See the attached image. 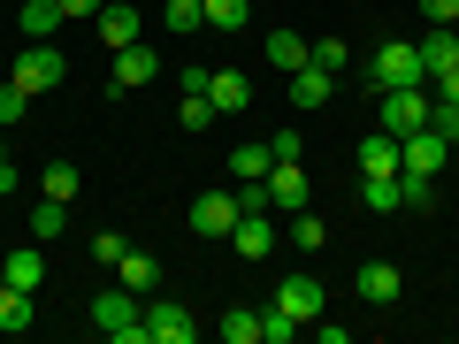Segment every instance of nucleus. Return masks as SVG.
Instances as JSON below:
<instances>
[{"label": "nucleus", "mask_w": 459, "mask_h": 344, "mask_svg": "<svg viewBox=\"0 0 459 344\" xmlns=\"http://www.w3.org/2000/svg\"><path fill=\"white\" fill-rule=\"evenodd\" d=\"M268 62H276V69H307L314 62V39H299L291 23H283V31H268Z\"/></svg>", "instance_id": "412c9836"}, {"label": "nucleus", "mask_w": 459, "mask_h": 344, "mask_svg": "<svg viewBox=\"0 0 459 344\" xmlns=\"http://www.w3.org/2000/svg\"><path fill=\"white\" fill-rule=\"evenodd\" d=\"M177 123H184V131H207V123H214V99H207V92H184Z\"/></svg>", "instance_id": "7c9ffc66"}, {"label": "nucleus", "mask_w": 459, "mask_h": 344, "mask_svg": "<svg viewBox=\"0 0 459 344\" xmlns=\"http://www.w3.org/2000/svg\"><path fill=\"white\" fill-rule=\"evenodd\" d=\"M0 268H8V283H16V291H31V298H39V283H47V253H39V245L8 253V261H0Z\"/></svg>", "instance_id": "aec40b11"}, {"label": "nucleus", "mask_w": 459, "mask_h": 344, "mask_svg": "<svg viewBox=\"0 0 459 344\" xmlns=\"http://www.w3.org/2000/svg\"><path fill=\"white\" fill-rule=\"evenodd\" d=\"M368 69H376V92H398V84H429V69H421V39H383Z\"/></svg>", "instance_id": "f03ea898"}, {"label": "nucleus", "mask_w": 459, "mask_h": 344, "mask_svg": "<svg viewBox=\"0 0 459 344\" xmlns=\"http://www.w3.org/2000/svg\"><path fill=\"white\" fill-rule=\"evenodd\" d=\"M214 337H222V344H261V314H253V306H230L222 322H214Z\"/></svg>", "instance_id": "4be33fe9"}, {"label": "nucleus", "mask_w": 459, "mask_h": 344, "mask_svg": "<svg viewBox=\"0 0 459 344\" xmlns=\"http://www.w3.org/2000/svg\"><path fill=\"white\" fill-rule=\"evenodd\" d=\"M398 207L429 214V207H437V176H413V168H398Z\"/></svg>", "instance_id": "393cba45"}, {"label": "nucleus", "mask_w": 459, "mask_h": 344, "mask_svg": "<svg viewBox=\"0 0 459 344\" xmlns=\"http://www.w3.org/2000/svg\"><path fill=\"white\" fill-rule=\"evenodd\" d=\"M146 77H161V54H153L146 39H138V47H123V54H115L108 84H123V92H131V84H146Z\"/></svg>", "instance_id": "f8f14e48"}, {"label": "nucleus", "mask_w": 459, "mask_h": 344, "mask_svg": "<svg viewBox=\"0 0 459 344\" xmlns=\"http://www.w3.org/2000/svg\"><path fill=\"white\" fill-rule=\"evenodd\" d=\"M8 77H16L23 92L39 99V92H54V84L69 77V62H62V47H54V39H31V47L16 54V69H8Z\"/></svg>", "instance_id": "7ed1b4c3"}, {"label": "nucleus", "mask_w": 459, "mask_h": 344, "mask_svg": "<svg viewBox=\"0 0 459 344\" xmlns=\"http://www.w3.org/2000/svg\"><path fill=\"white\" fill-rule=\"evenodd\" d=\"M108 0H62V16H100Z\"/></svg>", "instance_id": "e433bc0d"}, {"label": "nucleus", "mask_w": 459, "mask_h": 344, "mask_svg": "<svg viewBox=\"0 0 459 344\" xmlns=\"http://www.w3.org/2000/svg\"><path fill=\"white\" fill-rule=\"evenodd\" d=\"M291 245H299V253H322V245H329V222L299 207V214H291Z\"/></svg>", "instance_id": "cd10ccee"}, {"label": "nucleus", "mask_w": 459, "mask_h": 344, "mask_svg": "<svg viewBox=\"0 0 459 344\" xmlns=\"http://www.w3.org/2000/svg\"><path fill=\"white\" fill-rule=\"evenodd\" d=\"M92 329H100V337H115V344H153L146 337V306H138L131 283H108V291L92 298Z\"/></svg>", "instance_id": "f257e3e1"}, {"label": "nucleus", "mask_w": 459, "mask_h": 344, "mask_svg": "<svg viewBox=\"0 0 459 344\" xmlns=\"http://www.w3.org/2000/svg\"><path fill=\"white\" fill-rule=\"evenodd\" d=\"M291 108L299 115H314V108H329V69H291Z\"/></svg>", "instance_id": "a211bd4d"}, {"label": "nucleus", "mask_w": 459, "mask_h": 344, "mask_svg": "<svg viewBox=\"0 0 459 344\" xmlns=\"http://www.w3.org/2000/svg\"><path fill=\"white\" fill-rule=\"evenodd\" d=\"M115 283H131L138 298H153V291H161V261L131 245V253H123V261H115Z\"/></svg>", "instance_id": "2eb2a0df"}, {"label": "nucleus", "mask_w": 459, "mask_h": 344, "mask_svg": "<svg viewBox=\"0 0 459 344\" xmlns=\"http://www.w3.org/2000/svg\"><path fill=\"white\" fill-rule=\"evenodd\" d=\"M238 192H199L192 199V237H214V245H230V229H238Z\"/></svg>", "instance_id": "39448f33"}, {"label": "nucleus", "mask_w": 459, "mask_h": 344, "mask_svg": "<svg viewBox=\"0 0 459 344\" xmlns=\"http://www.w3.org/2000/svg\"><path fill=\"white\" fill-rule=\"evenodd\" d=\"M62 229H69V207H62V199H39V207H31V237H39V245H54Z\"/></svg>", "instance_id": "a878e982"}, {"label": "nucleus", "mask_w": 459, "mask_h": 344, "mask_svg": "<svg viewBox=\"0 0 459 344\" xmlns=\"http://www.w3.org/2000/svg\"><path fill=\"white\" fill-rule=\"evenodd\" d=\"M261 192H268V207H276V214H299L314 199V184H307V168H299V161H276L261 176Z\"/></svg>", "instance_id": "0eeeda50"}, {"label": "nucleus", "mask_w": 459, "mask_h": 344, "mask_svg": "<svg viewBox=\"0 0 459 344\" xmlns=\"http://www.w3.org/2000/svg\"><path fill=\"white\" fill-rule=\"evenodd\" d=\"M268 168H276V153H268V146H238V153H230V176H238V184H261Z\"/></svg>", "instance_id": "b1692460"}, {"label": "nucleus", "mask_w": 459, "mask_h": 344, "mask_svg": "<svg viewBox=\"0 0 459 344\" xmlns=\"http://www.w3.org/2000/svg\"><path fill=\"white\" fill-rule=\"evenodd\" d=\"M207 99H214V115H238L253 99V84L238 77V69H207Z\"/></svg>", "instance_id": "f3484780"}, {"label": "nucleus", "mask_w": 459, "mask_h": 344, "mask_svg": "<svg viewBox=\"0 0 459 344\" xmlns=\"http://www.w3.org/2000/svg\"><path fill=\"white\" fill-rule=\"evenodd\" d=\"M0 192H16V161L8 153H0Z\"/></svg>", "instance_id": "58836bf2"}, {"label": "nucleus", "mask_w": 459, "mask_h": 344, "mask_svg": "<svg viewBox=\"0 0 459 344\" xmlns=\"http://www.w3.org/2000/svg\"><path fill=\"white\" fill-rule=\"evenodd\" d=\"M429 108H437V99H429L421 84H398V92H383V131H391V138L429 131Z\"/></svg>", "instance_id": "20e7f679"}, {"label": "nucleus", "mask_w": 459, "mask_h": 344, "mask_svg": "<svg viewBox=\"0 0 459 344\" xmlns=\"http://www.w3.org/2000/svg\"><path fill=\"white\" fill-rule=\"evenodd\" d=\"M421 23H459V0H421Z\"/></svg>", "instance_id": "c9c22d12"}, {"label": "nucleus", "mask_w": 459, "mask_h": 344, "mask_svg": "<svg viewBox=\"0 0 459 344\" xmlns=\"http://www.w3.org/2000/svg\"><path fill=\"white\" fill-rule=\"evenodd\" d=\"M314 69H329V77H337V69H344V39H314Z\"/></svg>", "instance_id": "f704fd0d"}, {"label": "nucleus", "mask_w": 459, "mask_h": 344, "mask_svg": "<svg viewBox=\"0 0 459 344\" xmlns=\"http://www.w3.org/2000/svg\"><path fill=\"white\" fill-rule=\"evenodd\" d=\"M146 337H153V344H192L199 322L177 306V298H161V306H146Z\"/></svg>", "instance_id": "1a4fd4ad"}, {"label": "nucleus", "mask_w": 459, "mask_h": 344, "mask_svg": "<svg viewBox=\"0 0 459 344\" xmlns=\"http://www.w3.org/2000/svg\"><path fill=\"white\" fill-rule=\"evenodd\" d=\"M452 31H459V23H452Z\"/></svg>", "instance_id": "a19ab883"}, {"label": "nucleus", "mask_w": 459, "mask_h": 344, "mask_svg": "<svg viewBox=\"0 0 459 344\" xmlns=\"http://www.w3.org/2000/svg\"><path fill=\"white\" fill-rule=\"evenodd\" d=\"M437 99H459V69H444V77H437Z\"/></svg>", "instance_id": "4c0bfd02"}, {"label": "nucleus", "mask_w": 459, "mask_h": 344, "mask_svg": "<svg viewBox=\"0 0 459 344\" xmlns=\"http://www.w3.org/2000/svg\"><path fill=\"white\" fill-rule=\"evenodd\" d=\"M0 291H8V268H0Z\"/></svg>", "instance_id": "ea45409f"}, {"label": "nucleus", "mask_w": 459, "mask_h": 344, "mask_svg": "<svg viewBox=\"0 0 459 344\" xmlns=\"http://www.w3.org/2000/svg\"><path fill=\"white\" fill-rule=\"evenodd\" d=\"M100 47L108 54H123V47H138V31H146V23H138V8H123V0H108V8H100Z\"/></svg>", "instance_id": "9d476101"}, {"label": "nucleus", "mask_w": 459, "mask_h": 344, "mask_svg": "<svg viewBox=\"0 0 459 344\" xmlns=\"http://www.w3.org/2000/svg\"><path fill=\"white\" fill-rule=\"evenodd\" d=\"M398 168H406V146H398L391 131H383V138H360V176H398Z\"/></svg>", "instance_id": "dca6fc26"}, {"label": "nucleus", "mask_w": 459, "mask_h": 344, "mask_svg": "<svg viewBox=\"0 0 459 344\" xmlns=\"http://www.w3.org/2000/svg\"><path fill=\"white\" fill-rule=\"evenodd\" d=\"M421 69H429V77L459 69V31H452V23H429V31H421Z\"/></svg>", "instance_id": "4468645a"}, {"label": "nucleus", "mask_w": 459, "mask_h": 344, "mask_svg": "<svg viewBox=\"0 0 459 344\" xmlns=\"http://www.w3.org/2000/svg\"><path fill=\"white\" fill-rule=\"evenodd\" d=\"M230 253H238V261H268V253H276V207L238 214V229H230Z\"/></svg>", "instance_id": "423d86ee"}, {"label": "nucleus", "mask_w": 459, "mask_h": 344, "mask_svg": "<svg viewBox=\"0 0 459 344\" xmlns=\"http://www.w3.org/2000/svg\"><path fill=\"white\" fill-rule=\"evenodd\" d=\"M47 199H77V161H47Z\"/></svg>", "instance_id": "c85d7f7f"}, {"label": "nucleus", "mask_w": 459, "mask_h": 344, "mask_svg": "<svg viewBox=\"0 0 459 344\" xmlns=\"http://www.w3.org/2000/svg\"><path fill=\"white\" fill-rule=\"evenodd\" d=\"M199 16H207L214 31H246V23H253V0H199Z\"/></svg>", "instance_id": "5701e85b"}, {"label": "nucleus", "mask_w": 459, "mask_h": 344, "mask_svg": "<svg viewBox=\"0 0 459 344\" xmlns=\"http://www.w3.org/2000/svg\"><path fill=\"white\" fill-rule=\"evenodd\" d=\"M352 291H360V298H368V306H391V298H398V291H406V276H398V268H391V261H368V268H360V276H352Z\"/></svg>", "instance_id": "ddd939ff"}, {"label": "nucleus", "mask_w": 459, "mask_h": 344, "mask_svg": "<svg viewBox=\"0 0 459 344\" xmlns=\"http://www.w3.org/2000/svg\"><path fill=\"white\" fill-rule=\"evenodd\" d=\"M123 253H131V237H115V229H100V237H92V261H108V268H115Z\"/></svg>", "instance_id": "72a5a7b5"}, {"label": "nucleus", "mask_w": 459, "mask_h": 344, "mask_svg": "<svg viewBox=\"0 0 459 344\" xmlns=\"http://www.w3.org/2000/svg\"><path fill=\"white\" fill-rule=\"evenodd\" d=\"M169 39H184V31H199V23H207V16H199V0H169Z\"/></svg>", "instance_id": "2f4dec72"}, {"label": "nucleus", "mask_w": 459, "mask_h": 344, "mask_svg": "<svg viewBox=\"0 0 459 344\" xmlns=\"http://www.w3.org/2000/svg\"><path fill=\"white\" fill-rule=\"evenodd\" d=\"M398 146H406L413 176H444V161H452V138H437V131H413V138H398Z\"/></svg>", "instance_id": "9b49d317"}, {"label": "nucleus", "mask_w": 459, "mask_h": 344, "mask_svg": "<svg viewBox=\"0 0 459 344\" xmlns=\"http://www.w3.org/2000/svg\"><path fill=\"white\" fill-rule=\"evenodd\" d=\"M360 199H368L376 214H391V207H398V176H360Z\"/></svg>", "instance_id": "c756f323"}, {"label": "nucleus", "mask_w": 459, "mask_h": 344, "mask_svg": "<svg viewBox=\"0 0 459 344\" xmlns=\"http://www.w3.org/2000/svg\"><path fill=\"white\" fill-rule=\"evenodd\" d=\"M16 23H23V39H54V31H62V0H23V8H16Z\"/></svg>", "instance_id": "6ab92c4d"}, {"label": "nucleus", "mask_w": 459, "mask_h": 344, "mask_svg": "<svg viewBox=\"0 0 459 344\" xmlns=\"http://www.w3.org/2000/svg\"><path fill=\"white\" fill-rule=\"evenodd\" d=\"M268 306H276V314H291V322L307 329V322H322V283H314V276H283Z\"/></svg>", "instance_id": "6e6552de"}, {"label": "nucleus", "mask_w": 459, "mask_h": 344, "mask_svg": "<svg viewBox=\"0 0 459 344\" xmlns=\"http://www.w3.org/2000/svg\"><path fill=\"white\" fill-rule=\"evenodd\" d=\"M23 108H31V92L8 77V84H0V123H23Z\"/></svg>", "instance_id": "473e14b6"}, {"label": "nucleus", "mask_w": 459, "mask_h": 344, "mask_svg": "<svg viewBox=\"0 0 459 344\" xmlns=\"http://www.w3.org/2000/svg\"><path fill=\"white\" fill-rule=\"evenodd\" d=\"M31 306H39V298L8 283V291H0V329H8V337H16V329H31Z\"/></svg>", "instance_id": "bb28decb"}]
</instances>
